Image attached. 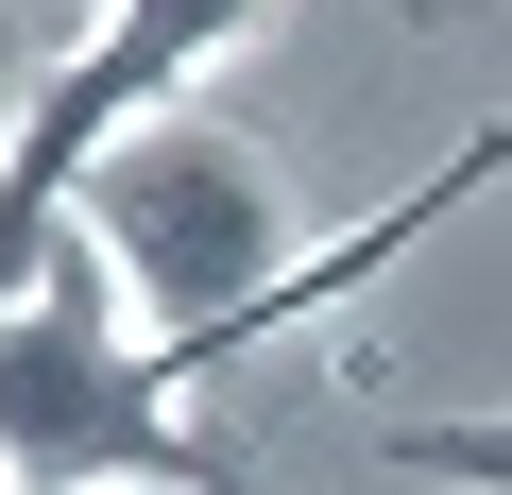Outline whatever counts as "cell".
Instances as JSON below:
<instances>
[{
    "label": "cell",
    "instance_id": "obj_2",
    "mask_svg": "<svg viewBox=\"0 0 512 495\" xmlns=\"http://www.w3.org/2000/svg\"><path fill=\"white\" fill-rule=\"evenodd\" d=\"M393 461L444 495H512V410H427V427H393Z\"/></svg>",
    "mask_w": 512,
    "mask_h": 495
},
{
    "label": "cell",
    "instance_id": "obj_1",
    "mask_svg": "<svg viewBox=\"0 0 512 495\" xmlns=\"http://www.w3.org/2000/svg\"><path fill=\"white\" fill-rule=\"evenodd\" d=\"M171 359L154 325L120 308V274L86 239H52V274L0 308V478L18 495H120V478H171Z\"/></svg>",
    "mask_w": 512,
    "mask_h": 495
},
{
    "label": "cell",
    "instance_id": "obj_3",
    "mask_svg": "<svg viewBox=\"0 0 512 495\" xmlns=\"http://www.w3.org/2000/svg\"><path fill=\"white\" fill-rule=\"evenodd\" d=\"M0 154H18V103H0Z\"/></svg>",
    "mask_w": 512,
    "mask_h": 495
},
{
    "label": "cell",
    "instance_id": "obj_4",
    "mask_svg": "<svg viewBox=\"0 0 512 495\" xmlns=\"http://www.w3.org/2000/svg\"><path fill=\"white\" fill-rule=\"evenodd\" d=\"M0 495H18V478H0Z\"/></svg>",
    "mask_w": 512,
    "mask_h": 495
}]
</instances>
